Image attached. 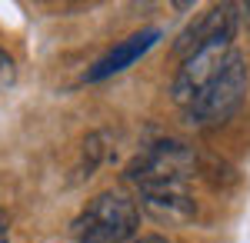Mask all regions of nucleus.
Instances as JSON below:
<instances>
[{"label":"nucleus","instance_id":"nucleus-1","mask_svg":"<svg viewBox=\"0 0 250 243\" xmlns=\"http://www.w3.org/2000/svg\"><path fill=\"white\" fill-rule=\"evenodd\" d=\"M140 223V206L124 193H100L70 220L74 243H127Z\"/></svg>","mask_w":250,"mask_h":243},{"label":"nucleus","instance_id":"nucleus-2","mask_svg":"<svg viewBox=\"0 0 250 243\" xmlns=\"http://www.w3.org/2000/svg\"><path fill=\"white\" fill-rule=\"evenodd\" d=\"M244 94H247V63L233 50L224 63V70L184 107V117L193 127H217L240 107Z\"/></svg>","mask_w":250,"mask_h":243},{"label":"nucleus","instance_id":"nucleus-3","mask_svg":"<svg viewBox=\"0 0 250 243\" xmlns=\"http://www.w3.org/2000/svg\"><path fill=\"white\" fill-rule=\"evenodd\" d=\"M190 170H193V157L184 143H157L130 167V180L140 190L167 187V183H187Z\"/></svg>","mask_w":250,"mask_h":243},{"label":"nucleus","instance_id":"nucleus-4","mask_svg":"<svg viewBox=\"0 0 250 243\" xmlns=\"http://www.w3.org/2000/svg\"><path fill=\"white\" fill-rule=\"evenodd\" d=\"M230 54H233L230 40H213L207 47H200L197 54H190L187 60H180V70H177V77H173V83H170L173 100L180 107H187L193 97L224 70V63H227Z\"/></svg>","mask_w":250,"mask_h":243},{"label":"nucleus","instance_id":"nucleus-5","mask_svg":"<svg viewBox=\"0 0 250 243\" xmlns=\"http://www.w3.org/2000/svg\"><path fill=\"white\" fill-rule=\"evenodd\" d=\"M233 30H237V7H233V3L210 7L197 23H190V27L177 37L173 54L180 57V60H187L190 54H197L200 47H207L213 40H233Z\"/></svg>","mask_w":250,"mask_h":243},{"label":"nucleus","instance_id":"nucleus-6","mask_svg":"<svg viewBox=\"0 0 250 243\" xmlns=\"http://www.w3.org/2000/svg\"><path fill=\"white\" fill-rule=\"evenodd\" d=\"M140 203H144V210H147L154 220H160V223H173V226L190 223L193 213H197L190 193H187V183L147 187V190H140Z\"/></svg>","mask_w":250,"mask_h":243},{"label":"nucleus","instance_id":"nucleus-7","mask_svg":"<svg viewBox=\"0 0 250 243\" xmlns=\"http://www.w3.org/2000/svg\"><path fill=\"white\" fill-rule=\"evenodd\" d=\"M157 40H160V30H157V27H150V30H140V34H134V37L120 40L114 50H107V54H104V57L94 63V67L87 70V77H83V80H90V83H94V80H104V77H110V74L127 70L134 60H140V57L154 47Z\"/></svg>","mask_w":250,"mask_h":243},{"label":"nucleus","instance_id":"nucleus-8","mask_svg":"<svg viewBox=\"0 0 250 243\" xmlns=\"http://www.w3.org/2000/svg\"><path fill=\"white\" fill-rule=\"evenodd\" d=\"M14 83H17V63H14V57L7 50H0V94L10 90Z\"/></svg>","mask_w":250,"mask_h":243},{"label":"nucleus","instance_id":"nucleus-9","mask_svg":"<svg viewBox=\"0 0 250 243\" xmlns=\"http://www.w3.org/2000/svg\"><path fill=\"white\" fill-rule=\"evenodd\" d=\"M127 243H167L164 237H134V240H127Z\"/></svg>","mask_w":250,"mask_h":243},{"label":"nucleus","instance_id":"nucleus-10","mask_svg":"<svg viewBox=\"0 0 250 243\" xmlns=\"http://www.w3.org/2000/svg\"><path fill=\"white\" fill-rule=\"evenodd\" d=\"M0 243H10L7 240V230H0Z\"/></svg>","mask_w":250,"mask_h":243},{"label":"nucleus","instance_id":"nucleus-11","mask_svg":"<svg viewBox=\"0 0 250 243\" xmlns=\"http://www.w3.org/2000/svg\"><path fill=\"white\" fill-rule=\"evenodd\" d=\"M0 230H7V226H3V217H0Z\"/></svg>","mask_w":250,"mask_h":243}]
</instances>
